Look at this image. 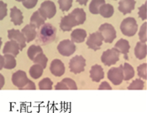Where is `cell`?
Wrapping results in <instances>:
<instances>
[{
  "label": "cell",
  "instance_id": "obj_1",
  "mask_svg": "<svg viewBox=\"0 0 147 113\" xmlns=\"http://www.w3.org/2000/svg\"><path fill=\"white\" fill-rule=\"evenodd\" d=\"M57 37V29L51 23H44L38 34V42L46 45L55 41Z\"/></svg>",
  "mask_w": 147,
  "mask_h": 113
},
{
  "label": "cell",
  "instance_id": "obj_2",
  "mask_svg": "<svg viewBox=\"0 0 147 113\" xmlns=\"http://www.w3.org/2000/svg\"><path fill=\"white\" fill-rule=\"evenodd\" d=\"M120 30L125 36L132 37L136 35L138 31V24L136 19L132 17L125 18L120 24Z\"/></svg>",
  "mask_w": 147,
  "mask_h": 113
},
{
  "label": "cell",
  "instance_id": "obj_3",
  "mask_svg": "<svg viewBox=\"0 0 147 113\" xmlns=\"http://www.w3.org/2000/svg\"><path fill=\"white\" fill-rule=\"evenodd\" d=\"M38 10L45 19H52L57 13V7L54 2L51 0H46L40 4V7Z\"/></svg>",
  "mask_w": 147,
  "mask_h": 113
},
{
  "label": "cell",
  "instance_id": "obj_4",
  "mask_svg": "<svg viewBox=\"0 0 147 113\" xmlns=\"http://www.w3.org/2000/svg\"><path fill=\"white\" fill-rule=\"evenodd\" d=\"M119 55H120V53L115 48H113L102 53L101 60L105 66H110L115 65L119 61Z\"/></svg>",
  "mask_w": 147,
  "mask_h": 113
},
{
  "label": "cell",
  "instance_id": "obj_5",
  "mask_svg": "<svg viewBox=\"0 0 147 113\" xmlns=\"http://www.w3.org/2000/svg\"><path fill=\"white\" fill-rule=\"evenodd\" d=\"M98 31L101 33L102 37H103V41H105L106 43H109V44L112 43L115 39L116 35H117L114 27L112 24L108 23H105L102 24L99 27Z\"/></svg>",
  "mask_w": 147,
  "mask_h": 113
},
{
  "label": "cell",
  "instance_id": "obj_6",
  "mask_svg": "<svg viewBox=\"0 0 147 113\" xmlns=\"http://www.w3.org/2000/svg\"><path fill=\"white\" fill-rule=\"evenodd\" d=\"M85 66H86V60L81 55H77L71 58L69 63L70 70L74 74H79L83 72Z\"/></svg>",
  "mask_w": 147,
  "mask_h": 113
},
{
  "label": "cell",
  "instance_id": "obj_7",
  "mask_svg": "<svg viewBox=\"0 0 147 113\" xmlns=\"http://www.w3.org/2000/svg\"><path fill=\"white\" fill-rule=\"evenodd\" d=\"M57 49L59 53L63 56H70L76 51V45L74 42L69 39L62 40L59 43L57 46Z\"/></svg>",
  "mask_w": 147,
  "mask_h": 113
},
{
  "label": "cell",
  "instance_id": "obj_8",
  "mask_svg": "<svg viewBox=\"0 0 147 113\" xmlns=\"http://www.w3.org/2000/svg\"><path fill=\"white\" fill-rule=\"evenodd\" d=\"M108 78L115 86H119L124 80L123 66L111 68L108 72Z\"/></svg>",
  "mask_w": 147,
  "mask_h": 113
},
{
  "label": "cell",
  "instance_id": "obj_9",
  "mask_svg": "<svg viewBox=\"0 0 147 113\" xmlns=\"http://www.w3.org/2000/svg\"><path fill=\"white\" fill-rule=\"evenodd\" d=\"M103 42V37L99 31L92 33L89 35L87 40V46L93 50H98L102 45Z\"/></svg>",
  "mask_w": 147,
  "mask_h": 113
},
{
  "label": "cell",
  "instance_id": "obj_10",
  "mask_svg": "<svg viewBox=\"0 0 147 113\" xmlns=\"http://www.w3.org/2000/svg\"><path fill=\"white\" fill-rule=\"evenodd\" d=\"M77 25H78V23L71 13H70L68 15L64 16L60 23V28L61 29L62 31H65V32L71 31L72 28Z\"/></svg>",
  "mask_w": 147,
  "mask_h": 113
},
{
  "label": "cell",
  "instance_id": "obj_11",
  "mask_svg": "<svg viewBox=\"0 0 147 113\" xmlns=\"http://www.w3.org/2000/svg\"><path fill=\"white\" fill-rule=\"evenodd\" d=\"M29 79L27 77V75L23 70H18L12 76V82L13 84L17 86L19 89L22 90V88L27 84Z\"/></svg>",
  "mask_w": 147,
  "mask_h": 113
},
{
  "label": "cell",
  "instance_id": "obj_12",
  "mask_svg": "<svg viewBox=\"0 0 147 113\" xmlns=\"http://www.w3.org/2000/svg\"><path fill=\"white\" fill-rule=\"evenodd\" d=\"M8 37L9 39L14 40L15 42L18 43V45H20V50H22L26 46V40L24 36L23 33L19 30V29H10L8 31Z\"/></svg>",
  "mask_w": 147,
  "mask_h": 113
},
{
  "label": "cell",
  "instance_id": "obj_13",
  "mask_svg": "<svg viewBox=\"0 0 147 113\" xmlns=\"http://www.w3.org/2000/svg\"><path fill=\"white\" fill-rule=\"evenodd\" d=\"M50 70L53 76L60 77L65 73V66L61 60L58 59H55L51 64Z\"/></svg>",
  "mask_w": 147,
  "mask_h": 113
},
{
  "label": "cell",
  "instance_id": "obj_14",
  "mask_svg": "<svg viewBox=\"0 0 147 113\" xmlns=\"http://www.w3.org/2000/svg\"><path fill=\"white\" fill-rule=\"evenodd\" d=\"M136 0H120L119 3V10L123 14H128L135 9Z\"/></svg>",
  "mask_w": 147,
  "mask_h": 113
},
{
  "label": "cell",
  "instance_id": "obj_15",
  "mask_svg": "<svg viewBox=\"0 0 147 113\" xmlns=\"http://www.w3.org/2000/svg\"><path fill=\"white\" fill-rule=\"evenodd\" d=\"M20 51V45H18L17 42H15L14 40H9L8 42H6V44L3 47V53L5 55V54H10L13 56H16L19 55Z\"/></svg>",
  "mask_w": 147,
  "mask_h": 113
},
{
  "label": "cell",
  "instance_id": "obj_16",
  "mask_svg": "<svg viewBox=\"0 0 147 113\" xmlns=\"http://www.w3.org/2000/svg\"><path fill=\"white\" fill-rule=\"evenodd\" d=\"M21 32L24 34L26 42H31L33 41L34 39L36 38L37 32H36V28L32 24H28L26 26H24L22 29Z\"/></svg>",
  "mask_w": 147,
  "mask_h": 113
},
{
  "label": "cell",
  "instance_id": "obj_17",
  "mask_svg": "<svg viewBox=\"0 0 147 113\" xmlns=\"http://www.w3.org/2000/svg\"><path fill=\"white\" fill-rule=\"evenodd\" d=\"M114 48L120 53V54H123L125 55V60H128V53L129 52V49H130V45L128 40H126L125 39H119L116 44Z\"/></svg>",
  "mask_w": 147,
  "mask_h": 113
},
{
  "label": "cell",
  "instance_id": "obj_18",
  "mask_svg": "<svg viewBox=\"0 0 147 113\" xmlns=\"http://www.w3.org/2000/svg\"><path fill=\"white\" fill-rule=\"evenodd\" d=\"M90 78L94 82H99L104 78V72L102 66L98 65H95L91 68Z\"/></svg>",
  "mask_w": 147,
  "mask_h": 113
},
{
  "label": "cell",
  "instance_id": "obj_19",
  "mask_svg": "<svg viewBox=\"0 0 147 113\" xmlns=\"http://www.w3.org/2000/svg\"><path fill=\"white\" fill-rule=\"evenodd\" d=\"M10 19H11L12 23L14 25H20L22 24L23 20H24V16H23L22 12L20 9H19L17 7L12 8L10 10Z\"/></svg>",
  "mask_w": 147,
  "mask_h": 113
},
{
  "label": "cell",
  "instance_id": "obj_20",
  "mask_svg": "<svg viewBox=\"0 0 147 113\" xmlns=\"http://www.w3.org/2000/svg\"><path fill=\"white\" fill-rule=\"evenodd\" d=\"M71 41L74 43H82L87 38V32L82 29H74L71 34Z\"/></svg>",
  "mask_w": 147,
  "mask_h": 113
},
{
  "label": "cell",
  "instance_id": "obj_21",
  "mask_svg": "<svg viewBox=\"0 0 147 113\" xmlns=\"http://www.w3.org/2000/svg\"><path fill=\"white\" fill-rule=\"evenodd\" d=\"M45 18L40 13L39 10L35 11L30 18V24L34 25L35 28H40L45 22Z\"/></svg>",
  "mask_w": 147,
  "mask_h": 113
},
{
  "label": "cell",
  "instance_id": "obj_22",
  "mask_svg": "<svg viewBox=\"0 0 147 113\" xmlns=\"http://www.w3.org/2000/svg\"><path fill=\"white\" fill-rule=\"evenodd\" d=\"M147 46L145 43L138 42L135 48V55L136 57L139 60H143L146 57Z\"/></svg>",
  "mask_w": 147,
  "mask_h": 113
},
{
  "label": "cell",
  "instance_id": "obj_23",
  "mask_svg": "<svg viewBox=\"0 0 147 113\" xmlns=\"http://www.w3.org/2000/svg\"><path fill=\"white\" fill-rule=\"evenodd\" d=\"M113 13H114V9H113V5L111 4H102V6L99 9L98 13L105 19H109L111 18L113 16Z\"/></svg>",
  "mask_w": 147,
  "mask_h": 113
},
{
  "label": "cell",
  "instance_id": "obj_24",
  "mask_svg": "<svg viewBox=\"0 0 147 113\" xmlns=\"http://www.w3.org/2000/svg\"><path fill=\"white\" fill-rule=\"evenodd\" d=\"M72 15L75 17L77 22L78 23V25L80 24H82L83 23L86 21V18H87V15H86V13L85 11L82 9H79V8H77L75 9L73 11L71 12Z\"/></svg>",
  "mask_w": 147,
  "mask_h": 113
},
{
  "label": "cell",
  "instance_id": "obj_25",
  "mask_svg": "<svg viewBox=\"0 0 147 113\" xmlns=\"http://www.w3.org/2000/svg\"><path fill=\"white\" fill-rule=\"evenodd\" d=\"M123 74H124V80H129L135 76V70L129 63H125L123 66Z\"/></svg>",
  "mask_w": 147,
  "mask_h": 113
},
{
  "label": "cell",
  "instance_id": "obj_26",
  "mask_svg": "<svg viewBox=\"0 0 147 113\" xmlns=\"http://www.w3.org/2000/svg\"><path fill=\"white\" fill-rule=\"evenodd\" d=\"M3 58H4L3 68L8 69V70H12L16 67V60L13 55H12L10 54H5Z\"/></svg>",
  "mask_w": 147,
  "mask_h": 113
},
{
  "label": "cell",
  "instance_id": "obj_27",
  "mask_svg": "<svg viewBox=\"0 0 147 113\" xmlns=\"http://www.w3.org/2000/svg\"><path fill=\"white\" fill-rule=\"evenodd\" d=\"M105 3V0H92L89 4V11L92 14H98L99 9Z\"/></svg>",
  "mask_w": 147,
  "mask_h": 113
},
{
  "label": "cell",
  "instance_id": "obj_28",
  "mask_svg": "<svg viewBox=\"0 0 147 113\" xmlns=\"http://www.w3.org/2000/svg\"><path fill=\"white\" fill-rule=\"evenodd\" d=\"M43 71H44L43 68L40 66L35 64L34 66H32L30 69V75L34 79H39L43 75Z\"/></svg>",
  "mask_w": 147,
  "mask_h": 113
},
{
  "label": "cell",
  "instance_id": "obj_29",
  "mask_svg": "<svg viewBox=\"0 0 147 113\" xmlns=\"http://www.w3.org/2000/svg\"><path fill=\"white\" fill-rule=\"evenodd\" d=\"M40 53H43V50L41 49V47L40 45H31L29 49H28V51H27V55H28V57L33 60L34 59V57L36 56L38 54Z\"/></svg>",
  "mask_w": 147,
  "mask_h": 113
},
{
  "label": "cell",
  "instance_id": "obj_30",
  "mask_svg": "<svg viewBox=\"0 0 147 113\" xmlns=\"http://www.w3.org/2000/svg\"><path fill=\"white\" fill-rule=\"evenodd\" d=\"M33 61L34 62V64H37V65L40 66L43 69H45L46 67V65H47L48 58L45 56L43 53H40V54H38L36 56L34 57Z\"/></svg>",
  "mask_w": 147,
  "mask_h": 113
},
{
  "label": "cell",
  "instance_id": "obj_31",
  "mask_svg": "<svg viewBox=\"0 0 147 113\" xmlns=\"http://www.w3.org/2000/svg\"><path fill=\"white\" fill-rule=\"evenodd\" d=\"M53 86V82L50 78H45L41 80L39 83V88L40 90H51Z\"/></svg>",
  "mask_w": 147,
  "mask_h": 113
},
{
  "label": "cell",
  "instance_id": "obj_32",
  "mask_svg": "<svg viewBox=\"0 0 147 113\" xmlns=\"http://www.w3.org/2000/svg\"><path fill=\"white\" fill-rule=\"evenodd\" d=\"M144 85L145 83L142 80L136 79L128 86V89L129 90H143Z\"/></svg>",
  "mask_w": 147,
  "mask_h": 113
},
{
  "label": "cell",
  "instance_id": "obj_33",
  "mask_svg": "<svg viewBox=\"0 0 147 113\" xmlns=\"http://www.w3.org/2000/svg\"><path fill=\"white\" fill-rule=\"evenodd\" d=\"M139 38L140 42L146 43L147 41V23H144L139 31Z\"/></svg>",
  "mask_w": 147,
  "mask_h": 113
},
{
  "label": "cell",
  "instance_id": "obj_34",
  "mask_svg": "<svg viewBox=\"0 0 147 113\" xmlns=\"http://www.w3.org/2000/svg\"><path fill=\"white\" fill-rule=\"evenodd\" d=\"M58 4L61 11L67 12L72 6V0H58Z\"/></svg>",
  "mask_w": 147,
  "mask_h": 113
},
{
  "label": "cell",
  "instance_id": "obj_35",
  "mask_svg": "<svg viewBox=\"0 0 147 113\" xmlns=\"http://www.w3.org/2000/svg\"><path fill=\"white\" fill-rule=\"evenodd\" d=\"M137 71H138V76L144 80L147 79V65L146 63L139 66L137 68Z\"/></svg>",
  "mask_w": 147,
  "mask_h": 113
},
{
  "label": "cell",
  "instance_id": "obj_36",
  "mask_svg": "<svg viewBox=\"0 0 147 113\" xmlns=\"http://www.w3.org/2000/svg\"><path fill=\"white\" fill-rule=\"evenodd\" d=\"M61 81L67 86V87L69 90H77L78 89V86L73 80L70 79V78H64Z\"/></svg>",
  "mask_w": 147,
  "mask_h": 113
},
{
  "label": "cell",
  "instance_id": "obj_37",
  "mask_svg": "<svg viewBox=\"0 0 147 113\" xmlns=\"http://www.w3.org/2000/svg\"><path fill=\"white\" fill-rule=\"evenodd\" d=\"M138 14L142 20H146L147 19V3H145L142 6L139 8Z\"/></svg>",
  "mask_w": 147,
  "mask_h": 113
},
{
  "label": "cell",
  "instance_id": "obj_38",
  "mask_svg": "<svg viewBox=\"0 0 147 113\" xmlns=\"http://www.w3.org/2000/svg\"><path fill=\"white\" fill-rule=\"evenodd\" d=\"M8 14L7 3L3 1H0V20H3Z\"/></svg>",
  "mask_w": 147,
  "mask_h": 113
},
{
  "label": "cell",
  "instance_id": "obj_39",
  "mask_svg": "<svg viewBox=\"0 0 147 113\" xmlns=\"http://www.w3.org/2000/svg\"><path fill=\"white\" fill-rule=\"evenodd\" d=\"M37 3H38V0H24L23 5L24 8L30 9H33L36 6Z\"/></svg>",
  "mask_w": 147,
  "mask_h": 113
},
{
  "label": "cell",
  "instance_id": "obj_40",
  "mask_svg": "<svg viewBox=\"0 0 147 113\" xmlns=\"http://www.w3.org/2000/svg\"><path fill=\"white\" fill-rule=\"evenodd\" d=\"M35 89H36V87H35L34 83L33 81L30 80L27 82V84L22 88V90H35Z\"/></svg>",
  "mask_w": 147,
  "mask_h": 113
},
{
  "label": "cell",
  "instance_id": "obj_41",
  "mask_svg": "<svg viewBox=\"0 0 147 113\" xmlns=\"http://www.w3.org/2000/svg\"><path fill=\"white\" fill-rule=\"evenodd\" d=\"M98 89H99V90H111L112 87L109 86V84L107 81H103L102 84L99 86Z\"/></svg>",
  "mask_w": 147,
  "mask_h": 113
},
{
  "label": "cell",
  "instance_id": "obj_42",
  "mask_svg": "<svg viewBox=\"0 0 147 113\" xmlns=\"http://www.w3.org/2000/svg\"><path fill=\"white\" fill-rule=\"evenodd\" d=\"M55 89H56V90H68L67 86H66L62 81L57 83V86H55Z\"/></svg>",
  "mask_w": 147,
  "mask_h": 113
},
{
  "label": "cell",
  "instance_id": "obj_43",
  "mask_svg": "<svg viewBox=\"0 0 147 113\" xmlns=\"http://www.w3.org/2000/svg\"><path fill=\"white\" fill-rule=\"evenodd\" d=\"M4 84H5V79L3 77V76L2 74H0V90L3 87Z\"/></svg>",
  "mask_w": 147,
  "mask_h": 113
},
{
  "label": "cell",
  "instance_id": "obj_44",
  "mask_svg": "<svg viewBox=\"0 0 147 113\" xmlns=\"http://www.w3.org/2000/svg\"><path fill=\"white\" fill-rule=\"evenodd\" d=\"M3 65H4V58L0 55V70L3 68Z\"/></svg>",
  "mask_w": 147,
  "mask_h": 113
},
{
  "label": "cell",
  "instance_id": "obj_45",
  "mask_svg": "<svg viewBox=\"0 0 147 113\" xmlns=\"http://www.w3.org/2000/svg\"><path fill=\"white\" fill-rule=\"evenodd\" d=\"M77 2L81 5H86L88 2V0H77Z\"/></svg>",
  "mask_w": 147,
  "mask_h": 113
},
{
  "label": "cell",
  "instance_id": "obj_46",
  "mask_svg": "<svg viewBox=\"0 0 147 113\" xmlns=\"http://www.w3.org/2000/svg\"><path fill=\"white\" fill-rule=\"evenodd\" d=\"M1 46H2V39L0 38V49H1Z\"/></svg>",
  "mask_w": 147,
  "mask_h": 113
},
{
  "label": "cell",
  "instance_id": "obj_47",
  "mask_svg": "<svg viewBox=\"0 0 147 113\" xmlns=\"http://www.w3.org/2000/svg\"><path fill=\"white\" fill-rule=\"evenodd\" d=\"M16 1H17V2H23L24 0H16Z\"/></svg>",
  "mask_w": 147,
  "mask_h": 113
}]
</instances>
